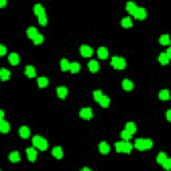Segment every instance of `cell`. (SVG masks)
<instances>
[{"label": "cell", "mask_w": 171, "mask_h": 171, "mask_svg": "<svg viewBox=\"0 0 171 171\" xmlns=\"http://www.w3.org/2000/svg\"><path fill=\"white\" fill-rule=\"evenodd\" d=\"M32 143H34V146H35L36 148H39V150H42V151H44V150L48 148L47 140L44 139V138H42V136H39V135H36V136L32 138Z\"/></svg>", "instance_id": "cell-1"}, {"label": "cell", "mask_w": 171, "mask_h": 171, "mask_svg": "<svg viewBox=\"0 0 171 171\" xmlns=\"http://www.w3.org/2000/svg\"><path fill=\"white\" fill-rule=\"evenodd\" d=\"M115 147H116V151L118 152H126V154H130L132 150V144L130 143V140H123V142H118L115 144Z\"/></svg>", "instance_id": "cell-2"}, {"label": "cell", "mask_w": 171, "mask_h": 171, "mask_svg": "<svg viewBox=\"0 0 171 171\" xmlns=\"http://www.w3.org/2000/svg\"><path fill=\"white\" fill-rule=\"evenodd\" d=\"M135 147L138 150H140V151H144V150L152 147V140L151 139H136Z\"/></svg>", "instance_id": "cell-3"}, {"label": "cell", "mask_w": 171, "mask_h": 171, "mask_svg": "<svg viewBox=\"0 0 171 171\" xmlns=\"http://www.w3.org/2000/svg\"><path fill=\"white\" fill-rule=\"evenodd\" d=\"M111 64H112V67L116 68V70H123V68H126V60L123 58L114 56V58L111 59Z\"/></svg>", "instance_id": "cell-4"}, {"label": "cell", "mask_w": 171, "mask_h": 171, "mask_svg": "<svg viewBox=\"0 0 171 171\" xmlns=\"http://www.w3.org/2000/svg\"><path fill=\"white\" fill-rule=\"evenodd\" d=\"M80 118L82 119H86V121H90L91 118H92V110L88 108V107H86V108H82L80 110V112H79Z\"/></svg>", "instance_id": "cell-5"}, {"label": "cell", "mask_w": 171, "mask_h": 171, "mask_svg": "<svg viewBox=\"0 0 171 171\" xmlns=\"http://www.w3.org/2000/svg\"><path fill=\"white\" fill-rule=\"evenodd\" d=\"M146 16H147V11H146L144 8H138L135 12V15H134V18L138 20H144Z\"/></svg>", "instance_id": "cell-6"}, {"label": "cell", "mask_w": 171, "mask_h": 171, "mask_svg": "<svg viewBox=\"0 0 171 171\" xmlns=\"http://www.w3.org/2000/svg\"><path fill=\"white\" fill-rule=\"evenodd\" d=\"M80 54H82V56H84V58H90V56L94 54V51H92V48L88 46H82L80 47Z\"/></svg>", "instance_id": "cell-7"}, {"label": "cell", "mask_w": 171, "mask_h": 171, "mask_svg": "<svg viewBox=\"0 0 171 171\" xmlns=\"http://www.w3.org/2000/svg\"><path fill=\"white\" fill-rule=\"evenodd\" d=\"M19 134H20V136H22L23 139H27V138H30V135H31V131H30V128L28 127L23 126V127H20Z\"/></svg>", "instance_id": "cell-8"}, {"label": "cell", "mask_w": 171, "mask_h": 171, "mask_svg": "<svg viewBox=\"0 0 171 171\" xmlns=\"http://www.w3.org/2000/svg\"><path fill=\"white\" fill-rule=\"evenodd\" d=\"M126 9H127L128 13H131V15H135L136 9H138V7H136L135 3H132V1H128L127 5H126Z\"/></svg>", "instance_id": "cell-9"}, {"label": "cell", "mask_w": 171, "mask_h": 171, "mask_svg": "<svg viewBox=\"0 0 171 171\" xmlns=\"http://www.w3.org/2000/svg\"><path fill=\"white\" fill-rule=\"evenodd\" d=\"M27 156H28V160H31V162H35L36 158H38L36 150H34V148H27Z\"/></svg>", "instance_id": "cell-10"}, {"label": "cell", "mask_w": 171, "mask_h": 171, "mask_svg": "<svg viewBox=\"0 0 171 171\" xmlns=\"http://www.w3.org/2000/svg\"><path fill=\"white\" fill-rule=\"evenodd\" d=\"M122 87H123V90H126V91H131V90L134 88V83H132L131 80H128V79H125V80L122 82Z\"/></svg>", "instance_id": "cell-11"}, {"label": "cell", "mask_w": 171, "mask_h": 171, "mask_svg": "<svg viewBox=\"0 0 171 171\" xmlns=\"http://www.w3.org/2000/svg\"><path fill=\"white\" fill-rule=\"evenodd\" d=\"M19 55L18 54H11L9 55V58H8V62L11 63L12 66H18V64H19Z\"/></svg>", "instance_id": "cell-12"}, {"label": "cell", "mask_w": 171, "mask_h": 171, "mask_svg": "<svg viewBox=\"0 0 171 171\" xmlns=\"http://www.w3.org/2000/svg\"><path fill=\"white\" fill-rule=\"evenodd\" d=\"M98 56L100 59H107V56H108V51H107V48L106 47H100L99 50H98Z\"/></svg>", "instance_id": "cell-13"}, {"label": "cell", "mask_w": 171, "mask_h": 171, "mask_svg": "<svg viewBox=\"0 0 171 171\" xmlns=\"http://www.w3.org/2000/svg\"><path fill=\"white\" fill-rule=\"evenodd\" d=\"M88 70L91 71V72H96V71L99 70V63H98L96 60H91V62L88 63Z\"/></svg>", "instance_id": "cell-14"}, {"label": "cell", "mask_w": 171, "mask_h": 171, "mask_svg": "<svg viewBox=\"0 0 171 171\" xmlns=\"http://www.w3.org/2000/svg\"><path fill=\"white\" fill-rule=\"evenodd\" d=\"M56 92H58V96L60 98V99H66L67 94H68V91H67L66 87H59L58 90H56Z\"/></svg>", "instance_id": "cell-15"}, {"label": "cell", "mask_w": 171, "mask_h": 171, "mask_svg": "<svg viewBox=\"0 0 171 171\" xmlns=\"http://www.w3.org/2000/svg\"><path fill=\"white\" fill-rule=\"evenodd\" d=\"M52 155H54L56 159H62V158H63V150H62V147H55L54 150H52Z\"/></svg>", "instance_id": "cell-16"}, {"label": "cell", "mask_w": 171, "mask_h": 171, "mask_svg": "<svg viewBox=\"0 0 171 171\" xmlns=\"http://www.w3.org/2000/svg\"><path fill=\"white\" fill-rule=\"evenodd\" d=\"M8 159L11 160L12 163H18V162H19L20 160V155H19V152H11V154H9V155H8Z\"/></svg>", "instance_id": "cell-17"}, {"label": "cell", "mask_w": 171, "mask_h": 171, "mask_svg": "<svg viewBox=\"0 0 171 171\" xmlns=\"http://www.w3.org/2000/svg\"><path fill=\"white\" fill-rule=\"evenodd\" d=\"M99 151L102 152V154H108L110 152V146L106 142H102L100 144H99Z\"/></svg>", "instance_id": "cell-18"}, {"label": "cell", "mask_w": 171, "mask_h": 171, "mask_svg": "<svg viewBox=\"0 0 171 171\" xmlns=\"http://www.w3.org/2000/svg\"><path fill=\"white\" fill-rule=\"evenodd\" d=\"M34 12H35L36 16H40V15H44V13H46L42 4H36L35 7H34Z\"/></svg>", "instance_id": "cell-19"}, {"label": "cell", "mask_w": 171, "mask_h": 171, "mask_svg": "<svg viewBox=\"0 0 171 171\" xmlns=\"http://www.w3.org/2000/svg\"><path fill=\"white\" fill-rule=\"evenodd\" d=\"M60 67H62V71H70L71 63L67 60V59H62L60 60Z\"/></svg>", "instance_id": "cell-20"}, {"label": "cell", "mask_w": 171, "mask_h": 171, "mask_svg": "<svg viewBox=\"0 0 171 171\" xmlns=\"http://www.w3.org/2000/svg\"><path fill=\"white\" fill-rule=\"evenodd\" d=\"M38 35V30L35 27H30L27 30V36L30 39H35V36Z\"/></svg>", "instance_id": "cell-21"}, {"label": "cell", "mask_w": 171, "mask_h": 171, "mask_svg": "<svg viewBox=\"0 0 171 171\" xmlns=\"http://www.w3.org/2000/svg\"><path fill=\"white\" fill-rule=\"evenodd\" d=\"M99 104H100L102 107L107 108V107L110 106V98H108V96H106V95H103V96H102V99L99 100Z\"/></svg>", "instance_id": "cell-22"}, {"label": "cell", "mask_w": 171, "mask_h": 171, "mask_svg": "<svg viewBox=\"0 0 171 171\" xmlns=\"http://www.w3.org/2000/svg\"><path fill=\"white\" fill-rule=\"evenodd\" d=\"M159 99L160 100H168V99H170V92H168V90H162V91H160Z\"/></svg>", "instance_id": "cell-23"}, {"label": "cell", "mask_w": 171, "mask_h": 171, "mask_svg": "<svg viewBox=\"0 0 171 171\" xmlns=\"http://www.w3.org/2000/svg\"><path fill=\"white\" fill-rule=\"evenodd\" d=\"M26 75H27L28 78H34L36 75V72H35V68L32 66H27L26 67Z\"/></svg>", "instance_id": "cell-24"}, {"label": "cell", "mask_w": 171, "mask_h": 171, "mask_svg": "<svg viewBox=\"0 0 171 171\" xmlns=\"http://www.w3.org/2000/svg\"><path fill=\"white\" fill-rule=\"evenodd\" d=\"M0 131L3 132V134H5V132L9 131V125H8L5 121H3V119H1V122H0Z\"/></svg>", "instance_id": "cell-25"}, {"label": "cell", "mask_w": 171, "mask_h": 171, "mask_svg": "<svg viewBox=\"0 0 171 171\" xmlns=\"http://www.w3.org/2000/svg\"><path fill=\"white\" fill-rule=\"evenodd\" d=\"M9 71L5 70V68H1L0 70V78H1V80H8L9 79Z\"/></svg>", "instance_id": "cell-26"}, {"label": "cell", "mask_w": 171, "mask_h": 171, "mask_svg": "<svg viewBox=\"0 0 171 171\" xmlns=\"http://www.w3.org/2000/svg\"><path fill=\"white\" fill-rule=\"evenodd\" d=\"M168 60H170V58H168L167 52H163V54H160V56H159L160 64H168Z\"/></svg>", "instance_id": "cell-27"}, {"label": "cell", "mask_w": 171, "mask_h": 171, "mask_svg": "<svg viewBox=\"0 0 171 171\" xmlns=\"http://www.w3.org/2000/svg\"><path fill=\"white\" fill-rule=\"evenodd\" d=\"M70 71L72 74H78L79 71H80V64L79 63H71V67H70Z\"/></svg>", "instance_id": "cell-28"}, {"label": "cell", "mask_w": 171, "mask_h": 171, "mask_svg": "<svg viewBox=\"0 0 171 171\" xmlns=\"http://www.w3.org/2000/svg\"><path fill=\"white\" fill-rule=\"evenodd\" d=\"M126 130L130 131L131 134H135L136 132V125L135 123H132V122H128L127 125H126Z\"/></svg>", "instance_id": "cell-29"}, {"label": "cell", "mask_w": 171, "mask_h": 171, "mask_svg": "<svg viewBox=\"0 0 171 171\" xmlns=\"http://www.w3.org/2000/svg\"><path fill=\"white\" fill-rule=\"evenodd\" d=\"M131 136H132V134L130 131H127V130H125V131L121 132V138L123 140H127V142H128V140L131 139Z\"/></svg>", "instance_id": "cell-30"}, {"label": "cell", "mask_w": 171, "mask_h": 171, "mask_svg": "<svg viewBox=\"0 0 171 171\" xmlns=\"http://www.w3.org/2000/svg\"><path fill=\"white\" fill-rule=\"evenodd\" d=\"M38 84H39L40 88H46L48 86V79L47 78H39L38 79Z\"/></svg>", "instance_id": "cell-31"}, {"label": "cell", "mask_w": 171, "mask_h": 171, "mask_svg": "<svg viewBox=\"0 0 171 171\" xmlns=\"http://www.w3.org/2000/svg\"><path fill=\"white\" fill-rule=\"evenodd\" d=\"M122 27H125V28L132 27V20L130 18H125V19L122 20Z\"/></svg>", "instance_id": "cell-32"}, {"label": "cell", "mask_w": 171, "mask_h": 171, "mask_svg": "<svg viewBox=\"0 0 171 171\" xmlns=\"http://www.w3.org/2000/svg\"><path fill=\"white\" fill-rule=\"evenodd\" d=\"M159 43L162 46H167L168 43H170V36L168 35H162L159 38Z\"/></svg>", "instance_id": "cell-33"}, {"label": "cell", "mask_w": 171, "mask_h": 171, "mask_svg": "<svg viewBox=\"0 0 171 171\" xmlns=\"http://www.w3.org/2000/svg\"><path fill=\"white\" fill-rule=\"evenodd\" d=\"M167 159V155L164 154V152H160V154H158V158H156V162L159 164H162L164 162V160Z\"/></svg>", "instance_id": "cell-34"}, {"label": "cell", "mask_w": 171, "mask_h": 171, "mask_svg": "<svg viewBox=\"0 0 171 171\" xmlns=\"http://www.w3.org/2000/svg\"><path fill=\"white\" fill-rule=\"evenodd\" d=\"M43 40H44V38H43V35H40V34H38V35L35 36V39H34V43H35L36 46H39V44H42Z\"/></svg>", "instance_id": "cell-35"}, {"label": "cell", "mask_w": 171, "mask_h": 171, "mask_svg": "<svg viewBox=\"0 0 171 171\" xmlns=\"http://www.w3.org/2000/svg\"><path fill=\"white\" fill-rule=\"evenodd\" d=\"M102 96H103V94H102V91L100 90H96V91H95V92H94V99H95V100L96 102H99L102 99Z\"/></svg>", "instance_id": "cell-36"}, {"label": "cell", "mask_w": 171, "mask_h": 171, "mask_svg": "<svg viewBox=\"0 0 171 171\" xmlns=\"http://www.w3.org/2000/svg\"><path fill=\"white\" fill-rule=\"evenodd\" d=\"M162 166H163L164 170H171V159H168V158H167V159L162 163Z\"/></svg>", "instance_id": "cell-37"}, {"label": "cell", "mask_w": 171, "mask_h": 171, "mask_svg": "<svg viewBox=\"0 0 171 171\" xmlns=\"http://www.w3.org/2000/svg\"><path fill=\"white\" fill-rule=\"evenodd\" d=\"M38 18H39V24H40V26H46V24H47V16H46V13H44V15L38 16Z\"/></svg>", "instance_id": "cell-38"}, {"label": "cell", "mask_w": 171, "mask_h": 171, "mask_svg": "<svg viewBox=\"0 0 171 171\" xmlns=\"http://www.w3.org/2000/svg\"><path fill=\"white\" fill-rule=\"evenodd\" d=\"M5 52H7V50H5V47H4V46H0V55L3 56V55H5Z\"/></svg>", "instance_id": "cell-39"}, {"label": "cell", "mask_w": 171, "mask_h": 171, "mask_svg": "<svg viewBox=\"0 0 171 171\" xmlns=\"http://www.w3.org/2000/svg\"><path fill=\"white\" fill-rule=\"evenodd\" d=\"M166 116H167V121H170V122H171V110H168V111H167Z\"/></svg>", "instance_id": "cell-40"}, {"label": "cell", "mask_w": 171, "mask_h": 171, "mask_svg": "<svg viewBox=\"0 0 171 171\" xmlns=\"http://www.w3.org/2000/svg\"><path fill=\"white\" fill-rule=\"evenodd\" d=\"M7 4V0H0V7H5Z\"/></svg>", "instance_id": "cell-41"}, {"label": "cell", "mask_w": 171, "mask_h": 171, "mask_svg": "<svg viewBox=\"0 0 171 171\" xmlns=\"http://www.w3.org/2000/svg\"><path fill=\"white\" fill-rule=\"evenodd\" d=\"M167 55H168V58L171 59V47H170V48H168V50H167Z\"/></svg>", "instance_id": "cell-42"}, {"label": "cell", "mask_w": 171, "mask_h": 171, "mask_svg": "<svg viewBox=\"0 0 171 171\" xmlns=\"http://www.w3.org/2000/svg\"><path fill=\"white\" fill-rule=\"evenodd\" d=\"M3 116H4V111H0V118L3 119Z\"/></svg>", "instance_id": "cell-43"}]
</instances>
